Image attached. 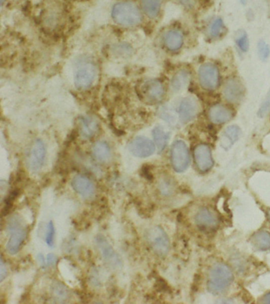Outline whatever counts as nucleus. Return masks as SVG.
Here are the masks:
<instances>
[{"instance_id":"obj_1","label":"nucleus","mask_w":270,"mask_h":304,"mask_svg":"<svg viewBox=\"0 0 270 304\" xmlns=\"http://www.w3.org/2000/svg\"><path fill=\"white\" fill-rule=\"evenodd\" d=\"M233 278L234 277L229 267L224 263H217L210 270L207 289L215 295L223 293L231 285Z\"/></svg>"},{"instance_id":"obj_2","label":"nucleus","mask_w":270,"mask_h":304,"mask_svg":"<svg viewBox=\"0 0 270 304\" xmlns=\"http://www.w3.org/2000/svg\"><path fill=\"white\" fill-rule=\"evenodd\" d=\"M115 22L122 25L133 26L141 21V14L135 4L130 2H122L116 4L112 11Z\"/></svg>"},{"instance_id":"obj_3","label":"nucleus","mask_w":270,"mask_h":304,"mask_svg":"<svg viewBox=\"0 0 270 304\" xmlns=\"http://www.w3.org/2000/svg\"><path fill=\"white\" fill-rule=\"evenodd\" d=\"M8 230L11 233V237L7 244V251L13 255L19 251L26 238L27 233L23 226V221L18 217H12L10 220Z\"/></svg>"},{"instance_id":"obj_4","label":"nucleus","mask_w":270,"mask_h":304,"mask_svg":"<svg viewBox=\"0 0 270 304\" xmlns=\"http://www.w3.org/2000/svg\"><path fill=\"white\" fill-rule=\"evenodd\" d=\"M172 167L175 171L181 173L188 168L190 165V152L186 143L183 140H177L171 147Z\"/></svg>"},{"instance_id":"obj_5","label":"nucleus","mask_w":270,"mask_h":304,"mask_svg":"<svg viewBox=\"0 0 270 304\" xmlns=\"http://www.w3.org/2000/svg\"><path fill=\"white\" fill-rule=\"evenodd\" d=\"M147 240L152 250L159 255L165 256L170 249V241L167 233L160 227L151 228L147 232Z\"/></svg>"},{"instance_id":"obj_6","label":"nucleus","mask_w":270,"mask_h":304,"mask_svg":"<svg viewBox=\"0 0 270 304\" xmlns=\"http://www.w3.org/2000/svg\"><path fill=\"white\" fill-rule=\"evenodd\" d=\"M198 78L200 86L204 89L214 90L220 82L219 69L213 64H204L199 68Z\"/></svg>"},{"instance_id":"obj_7","label":"nucleus","mask_w":270,"mask_h":304,"mask_svg":"<svg viewBox=\"0 0 270 304\" xmlns=\"http://www.w3.org/2000/svg\"><path fill=\"white\" fill-rule=\"evenodd\" d=\"M95 242L102 254V258L106 261V263L109 265V267L116 269L122 266V261L120 256L116 254L114 249L110 245L106 237L102 234L97 235Z\"/></svg>"},{"instance_id":"obj_8","label":"nucleus","mask_w":270,"mask_h":304,"mask_svg":"<svg viewBox=\"0 0 270 304\" xmlns=\"http://www.w3.org/2000/svg\"><path fill=\"white\" fill-rule=\"evenodd\" d=\"M140 96L143 100L150 103H157L162 101L165 95L163 83L156 79L143 82L140 88Z\"/></svg>"},{"instance_id":"obj_9","label":"nucleus","mask_w":270,"mask_h":304,"mask_svg":"<svg viewBox=\"0 0 270 304\" xmlns=\"http://www.w3.org/2000/svg\"><path fill=\"white\" fill-rule=\"evenodd\" d=\"M129 148L136 157L147 158L154 153L156 145L147 138L137 136L129 143Z\"/></svg>"},{"instance_id":"obj_10","label":"nucleus","mask_w":270,"mask_h":304,"mask_svg":"<svg viewBox=\"0 0 270 304\" xmlns=\"http://www.w3.org/2000/svg\"><path fill=\"white\" fill-rule=\"evenodd\" d=\"M194 161L199 171L207 172L213 167V160L211 148L207 144H199L193 151Z\"/></svg>"},{"instance_id":"obj_11","label":"nucleus","mask_w":270,"mask_h":304,"mask_svg":"<svg viewBox=\"0 0 270 304\" xmlns=\"http://www.w3.org/2000/svg\"><path fill=\"white\" fill-rule=\"evenodd\" d=\"M244 92L245 89L244 85L240 80L235 78L228 79L225 82L224 90H223L225 100L233 104L241 102L244 96Z\"/></svg>"},{"instance_id":"obj_12","label":"nucleus","mask_w":270,"mask_h":304,"mask_svg":"<svg viewBox=\"0 0 270 304\" xmlns=\"http://www.w3.org/2000/svg\"><path fill=\"white\" fill-rule=\"evenodd\" d=\"M46 156L45 144L41 140H37L33 144L28 157V166L34 172H38L43 167Z\"/></svg>"},{"instance_id":"obj_13","label":"nucleus","mask_w":270,"mask_h":304,"mask_svg":"<svg viewBox=\"0 0 270 304\" xmlns=\"http://www.w3.org/2000/svg\"><path fill=\"white\" fill-rule=\"evenodd\" d=\"M96 77V69L92 65H86L79 68L75 78V85L78 89H85L93 84Z\"/></svg>"},{"instance_id":"obj_14","label":"nucleus","mask_w":270,"mask_h":304,"mask_svg":"<svg viewBox=\"0 0 270 304\" xmlns=\"http://www.w3.org/2000/svg\"><path fill=\"white\" fill-rule=\"evenodd\" d=\"M196 224L204 230L217 229L219 226V219L213 211L206 208H200L195 217Z\"/></svg>"},{"instance_id":"obj_15","label":"nucleus","mask_w":270,"mask_h":304,"mask_svg":"<svg viewBox=\"0 0 270 304\" xmlns=\"http://www.w3.org/2000/svg\"><path fill=\"white\" fill-rule=\"evenodd\" d=\"M72 186L75 191L83 198H92L95 195V185L85 176H75L72 180Z\"/></svg>"},{"instance_id":"obj_16","label":"nucleus","mask_w":270,"mask_h":304,"mask_svg":"<svg viewBox=\"0 0 270 304\" xmlns=\"http://www.w3.org/2000/svg\"><path fill=\"white\" fill-rule=\"evenodd\" d=\"M232 110L224 105L217 104L212 106L208 111V118L217 125L227 123L233 117Z\"/></svg>"},{"instance_id":"obj_17","label":"nucleus","mask_w":270,"mask_h":304,"mask_svg":"<svg viewBox=\"0 0 270 304\" xmlns=\"http://www.w3.org/2000/svg\"><path fill=\"white\" fill-rule=\"evenodd\" d=\"M198 113L197 102L192 98L185 99L178 109L179 118L183 123L193 120Z\"/></svg>"},{"instance_id":"obj_18","label":"nucleus","mask_w":270,"mask_h":304,"mask_svg":"<svg viewBox=\"0 0 270 304\" xmlns=\"http://www.w3.org/2000/svg\"><path fill=\"white\" fill-rule=\"evenodd\" d=\"M99 129V123L92 117L84 116L79 120V131L81 135L86 139L95 136Z\"/></svg>"},{"instance_id":"obj_19","label":"nucleus","mask_w":270,"mask_h":304,"mask_svg":"<svg viewBox=\"0 0 270 304\" xmlns=\"http://www.w3.org/2000/svg\"><path fill=\"white\" fill-rule=\"evenodd\" d=\"M241 129L236 126L227 127L220 140V145L223 148L228 150L241 136Z\"/></svg>"},{"instance_id":"obj_20","label":"nucleus","mask_w":270,"mask_h":304,"mask_svg":"<svg viewBox=\"0 0 270 304\" xmlns=\"http://www.w3.org/2000/svg\"><path fill=\"white\" fill-rule=\"evenodd\" d=\"M164 42L169 50H178L183 45V34L176 29L169 31L165 36Z\"/></svg>"},{"instance_id":"obj_21","label":"nucleus","mask_w":270,"mask_h":304,"mask_svg":"<svg viewBox=\"0 0 270 304\" xmlns=\"http://www.w3.org/2000/svg\"><path fill=\"white\" fill-rule=\"evenodd\" d=\"M92 152L95 159L99 161L106 163L111 159V150L109 145L105 142L99 141L95 143L92 148Z\"/></svg>"},{"instance_id":"obj_22","label":"nucleus","mask_w":270,"mask_h":304,"mask_svg":"<svg viewBox=\"0 0 270 304\" xmlns=\"http://www.w3.org/2000/svg\"><path fill=\"white\" fill-rule=\"evenodd\" d=\"M251 240L254 247L260 251H267L270 249V234L268 231L256 233L251 237Z\"/></svg>"},{"instance_id":"obj_23","label":"nucleus","mask_w":270,"mask_h":304,"mask_svg":"<svg viewBox=\"0 0 270 304\" xmlns=\"http://www.w3.org/2000/svg\"><path fill=\"white\" fill-rule=\"evenodd\" d=\"M190 75L188 72L181 70L174 75L172 79L171 86L174 92H179L186 87L190 82Z\"/></svg>"},{"instance_id":"obj_24","label":"nucleus","mask_w":270,"mask_h":304,"mask_svg":"<svg viewBox=\"0 0 270 304\" xmlns=\"http://www.w3.org/2000/svg\"><path fill=\"white\" fill-rule=\"evenodd\" d=\"M162 0H141L142 8L149 18H156L161 8Z\"/></svg>"},{"instance_id":"obj_25","label":"nucleus","mask_w":270,"mask_h":304,"mask_svg":"<svg viewBox=\"0 0 270 304\" xmlns=\"http://www.w3.org/2000/svg\"><path fill=\"white\" fill-rule=\"evenodd\" d=\"M153 137L159 151L161 152L167 147L170 135L163 128L156 127L153 129Z\"/></svg>"},{"instance_id":"obj_26","label":"nucleus","mask_w":270,"mask_h":304,"mask_svg":"<svg viewBox=\"0 0 270 304\" xmlns=\"http://www.w3.org/2000/svg\"><path fill=\"white\" fill-rule=\"evenodd\" d=\"M51 291L53 295V299H56V302H65L69 297V291L68 288L61 283H53L51 287Z\"/></svg>"},{"instance_id":"obj_27","label":"nucleus","mask_w":270,"mask_h":304,"mask_svg":"<svg viewBox=\"0 0 270 304\" xmlns=\"http://www.w3.org/2000/svg\"><path fill=\"white\" fill-rule=\"evenodd\" d=\"M224 25L221 18H217L215 20L211 25H210L209 29H208V34H209L211 38H218L224 32Z\"/></svg>"},{"instance_id":"obj_28","label":"nucleus","mask_w":270,"mask_h":304,"mask_svg":"<svg viewBox=\"0 0 270 304\" xmlns=\"http://www.w3.org/2000/svg\"><path fill=\"white\" fill-rule=\"evenodd\" d=\"M258 56L262 60H266L270 55V48L265 41H261L258 45Z\"/></svg>"},{"instance_id":"obj_29","label":"nucleus","mask_w":270,"mask_h":304,"mask_svg":"<svg viewBox=\"0 0 270 304\" xmlns=\"http://www.w3.org/2000/svg\"><path fill=\"white\" fill-rule=\"evenodd\" d=\"M55 227L52 221L48 223V227H47L46 236H45V241L49 247H53L54 239H55Z\"/></svg>"},{"instance_id":"obj_30","label":"nucleus","mask_w":270,"mask_h":304,"mask_svg":"<svg viewBox=\"0 0 270 304\" xmlns=\"http://www.w3.org/2000/svg\"><path fill=\"white\" fill-rule=\"evenodd\" d=\"M236 44L238 48L241 49L243 52H247L249 49V39L247 34L244 33L242 34L240 36H238L236 39Z\"/></svg>"},{"instance_id":"obj_31","label":"nucleus","mask_w":270,"mask_h":304,"mask_svg":"<svg viewBox=\"0 0 270 304\" xmlns=\"http://www.w3.org/2000/svg\"><path fill=\"white\" fill-rule=\"evenodd\" d=\"M270 112V90L268 92V95H267L266 99H265L264 102L261 104L259 110H258V115L259 117H264L266 116Z\"/></svg>"},{"instance_id":"obj_32","label":"nucleus","mask_w":270,"mask_h":304,"mask_svg":"<svg viewBox=\"0 0 270 304\" xmlns=\"http://www.w3.org/2000/svg\"><path fill=\"white\" fill-rule=\"evenodd\" d=\"M159 190L163 195H170L174 190V185L172 184L169 180H163L159 184Z\"/></svg>"},{"instance_id":"obj_33","label":"nucleus","mask_w":270,"mask_h":304,"mask_svg":"<svg viewBox=\"0 0 270 304\" xmlns=\"http://www.w3.org/2000/svg\"><path fill=\"white\" fill-rule=\"evenodd\" d=\"M8 276V269L4 264V259H1V264H0V281L1 282L4 281Z\"/></svg>"},{"instance_id":"obj_34","label":"nucleus","mask_w":270,"mask_h":304,"mask_svg":"<svg viewBox=\"0 0 270 304\" xmlns=\"http://www.w3.org/2000/svg\"><path fill=\"white\" fill-rule=\"evenodd\" d=\"M47 265L49 266H54L57 262V257L53 254H49L47 256L46 260Z\"/></svg>"},{"instance_id":"obj_35","label":"nucleus","mask_w":270,"mask_h":304,"mask_svg":"<svg viewBox=\"0 0 270 304\" xmlns=\"http://www.w3.org/2000/svg\"><path fill=\"white\" fill-rule=\"evenodd\" d=\"M262 302L264 303H270V292L267 293L266 295L263 298Z\"/></svg>"},{"instance_id":"obj_36","label":"nucleus","mask_w":270,"mask_h":304,"mask_svg":"<svg viewBox=\"0 0 270 304\" xmlns=\"http://www.w3.org/2000/svg\"><path fill=\"white\" fill-rule=\"evenodd\" d=\"M268 218H269V220H270V210H269V211H268Z\"/></svg>"}]
</instances>
